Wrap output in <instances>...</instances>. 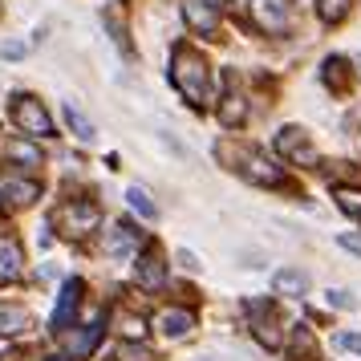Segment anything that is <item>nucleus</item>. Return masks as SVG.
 <instances>
[{"label":"nucleus","mask_w":361,"mask_h":361,"mask_svg":"<svg viewBox=\"0 0 361 361\" xmlns=\"http://www.w3.org/2000/svg\"><path fill=\"white\" fill-rule=\"evenodd\" d=\"M171 82H175V90L195 110L212 106V69H207V61L195 49H187V45L175 49V57H171Z\"/></svg>","instance_id":"nucleus-1"},{"label":"nucleus","mask_w":361,"mask_h":361,"mask_svg":"<svg viewBox=\"0 0 361 361\" xmlns=\"http://www.w3.org/2000/svg\"><path fill=\"white\" fill-rule=\"evenodd\" d=\"M252 25L268 37H284L296 25V4L293 0H247Z\"/></svg>","instance_id":"nucleus-2"},{"label":"nucleus","mask_w":361,"mask_h":361,"mask_svg":"<svg viewBox=\"0 0 361 361\" xmlns=\"http://www.w3.org/2000/svg\"><path fill=\"white\" fill-rule=\"evenodd\" d=\"M98 224H102V212H98V203H90V199H69V203L57 207V228H61V235H69V240L90 235Z\"/></svg>","instance_id":"nucleus-3"},{"label":"nucleus","mask_w":361,"mask_h":361,"mask_svg":"<svg viewBox=\"0 0 361 361\" xmlns=\"http://www.w3.org/2000/svg\"><path fill=\"white\" fill-rule=\"evenodd\" d=\"M8 114H13V122H17V130L33 134V138H49V134H53V118H49V110H45V106H41V102L33 98V94H17Z\"/></svg>","instance_id":"nucleus-4"},{"label":"nucleus","mask_w":361,"mask_h":361,"mask_svg":"<svg viewBox=\"0 0 361 361\" xmlns=\"http://www.w3.org/2000/svg\"><path fill=\"white\" fill-rule=\"evenodd\" d=\"M235 154H240V175L244 179H252V183H260V187H280L284 183V171H280L272 159H264L260 150H247V147H231Z\"/></svg>","instance_id":"nucleus-5"},{"label":"nucleus","mask_w":361,"mask_h":361,"mask_svg":"<svg viewBox=\"0 0 361 361\" xmlns=\"http://www.w3.org/2000/svg\"><path fill=\"white\" fill-rule=\"evenodd\" d=\"M276 150L296 166H312L317 163V147L309 142V134L300 130V126H284V130L276 134Z\"/></svg>","instance_id":"nucleus-6"},{"label":"nucleus","mask_w":361,"mask_h":361,"mask_svg":"<svg viewBox=\"0 0 361 361\" xmlns=\"http://www.w3.org/2000/svg\"><path fill=\"white\" fill-rule=\"evenodd\" d=\"M82 293H85V284L78 276H69L66 288H61V300H57V309H53V321H49L57 337H66L69 333L73 317H78V309H82Z\"/></svg>","instance_id":"nucleus-7"},{"label":"nucleus","mask_w":361,"mask_h":361,"mask_svg":"<svg viewBox=\"0 0 361 361\" xmlns=\"http://www.w3.org/2000/svg\"><path fill=\"white\" fill-rule=\"evenodd\" d=\"M183 20L199 37H212L219 29V4L215 0H183Z\"/></svg>","instance_id":"nucleus-8"},{"label":"nucleus","mask_w":361,"mask_h":361,"mask_svg":"<svg viewBox=\"0 0 361 361\" xmlns=\"http://www.w3.org/2000/svg\"><path fill=\"white\" fill-rule=\"evenodd\" d=\"M134 280H138V288H147V293H154V288L166 284V264H163V252H159V247H147V252L138 256Z\"/></svg>","instance_id":"nucleus-9"},{"label":"nucleus","mask_w":361,"mask_h":361,"mask_svg":"<svg viewBox=\"0 0 361 361\" xmlns=\"http://www.w3.org/2000/svg\"><path fill=\"white\" fill-rule=\"evenodd\" d=\"M247 312H252V329H256L260 345L276 349V345L284 341V333H280V321H276V309H272V305H264V300H256V305H247Z\"/></svg>","instance_id":"nucleus-10"},{"label":"nucleus","mask_w":361,"mask_h":361,"mask_svg":"<svg viewBox=\"0 0 361 361\" xmlns=\"http://www.w3.org/2000/svg\"><path fill=\"white\" fill-rule=\"evenodd\" d=\"M0 154H4V159H8V163H17V166H41V159H45V154H41V147H37V142H29V138H20V134H4V138H0Z\"/></svg>","instance_id":"nucleus-11"},{"label":"nucleus","mask_w":361,"mask_h":361,"mask_svg":"<svg viewBox=\"0 0 361 361\" xmlns=\"http://www.w3.org/2000/svg\"><path fill=\"white\" fill-rule=\"evenodd\" d=\"M138 252V228L134 224H118L110 235H106V256L110 260H130Z\"/></svg>","instance_id":"nucleus-12"},{"label":"nucleus","mask_w":361,"mask_h":361,"mask_svg":"<svg viewBox=\"0 0 361 361\" xmlns=\"http://www.w3.org/2000/svg\"><path fill=\"white\" fill-rule=\"evenodd\" d=\"M20 276H25V252H20L17 240L0 235V284H8V280H20Z\"/></svg>","instance_id":"nucleus-13"},{"label":"nucleus","mask_w":361,"mask_h":361,"mask_svg":"<svg viewBox=\"0 0 361 361\" xmlns=\"http://www.w3.org/2000/svg\"><path fill=\"white\" fill-rule=\"evenodd\" d=\"M0 195L8 199V203H17V207H29V203H37V195H41V183L37 179H4V187H0Z\"/></svg>","instance_id":"nucleus-14"},{"label":"nucleus","mask_w":361,"mask_h":361,"mask_svg":"<svg viewBox=\"0 0 361 361\" xmlns=\"http://www.w3.org/2000/svg\"><path fill=\"white\" fill-rule=\"evenodd\" d=\"M33 329V317L20 305H0V337H20Z\"/></svg>","instance_id":"nucleus-15"},{"label":"nucleus","mask_w":361,"mask_h":361,"mask_svg":"<svg viewBox=\"0 0 361 361\" xmlns=\"http://www.w3.org/2000/svg\"><path fill=\"white\" fill-rule=\"evenodd\" d=\"M154 325L163 329V337L175 341V337H187V333L195 329V317H191L187 309H166V312H159V321H154Z\"/></svg>","instance_id":"nucleus-16"},{"label":"nucleus","mask_w":361,"mask_h":361,"mask_svg":"<svg viewBox=\"0 0 361 361\" xmlns=\"http://www.w3.org/2000/svg\"><path fill=\"white\" fill-rule=\"evenodd\" d=\"M98 341H102V317H94V325H85V333H78V337H69L66 333L69 357H90V353L98 349Z\"/></svg>","instance_id":"nucleus-17"},{"label":"nucleus","mask_w":361,"mask_h":361,"mask_svg":"<svg viewBox=\"0 0 361 361\" xmlns=\"http://www.w3.org/2000/svg\"><path fill=\"white\" fill-rule=\"evenodd\" d=\"M272 288H276V296H305L309 293V276L300 268H284V272H276Z\"/></svg>","instance_id":"nucleus-18"},{"label":"nucleus","mask_w":361,"mask_h":361,"mask_svg":"<svg viewBox=\"0 0 361 361\" xmlns=\"http://www.w3.org/2000/svg\"><path fill=\"white\" fill-rule=\"evenodd\" d=\"M61 118H66V126L73 130V138H82V142H90V138L98 134V130H94V122H90V118H85L73 102H66V106H61Z\"/></svg>","instance_id":"nucleus-19"},{"label":"nucleus","mask_w":361,"mask_h":361,"mask_svg":"<svg viewBox=\"0 0 361 361\" xmlns=\"http://www.w3.org/2000/svg\"><path fill=\"white\" fill-rule=\"evenodd\" d=\"M126 203H130V212H134V215H142V219H154V215H159L154 199H150L142 187H130V191H126Z\"/></svg>","instance_id":"nucleus-20"},{"label":"nucleus","mask_w":361,"mask_h":361,"mask_svg":"<svg viewBox=\"0 0 361 361\" xmlns=\"http://www.w3.org/2000/svg\"><path fill=\"white\" fill-rule=\"evenodd\" d=\"M244 98H240V94H228V98H224V106H219V122H224V126H240V122H244Z\"/></svg>","instance_id":"nucleus-21"},{"label":"nucleus","mask_w":361,"mask_h":361,"mask_svg":"<svg viewBox=\"0 0 361 361\" xmlns=\"http://www.w3.org/2000/svg\"><path fill=\"white\" fill-rule=\"evenodd\" d=\"M349 4L353 0H317V17L325 20V25H337V20H345Z\"/></svg>","instance_id":"nucleus-22"},{"label":"nucleus","mask_w":361,"mask_h":361,"mask_svg":"<svg viewBox=\"0 0 361 361\" xmlns=\"http://www.w3.org/2000/svg\"><path fill=\"white\" fill-rule=\"evenodd\" d=\"M321 82H325L329 90H337V94H341V90H345V57H329L325 69H321Z\"/></svg>","instance_id":"nucleus-23"},{"label":"nucleus","mask_w":361,"mask_h":361,"mask_svg":"<svg viewBox=\"0 0 361 361\" xmlns=\"http://www.w3.org/2000/svg\"><path fill=\"white\" fill-rule=\"evenodd\" d=\"M333 199H337V207L349 215H361V191L357 187H333Z\"/></svg>","instance_id":"nucleus-24"},{"label":"nucleus","mask_w":361,"mask_h":361,"mask_svg":"<svg viewBox=\"0 0 361 361\" xmlns=\"http://www.w3.org/2000/svg\"><path fill=\"white\" fill-rule=\"evenodd\" d=\"M333 349L337 353H361V333H337L333 337Z\"/></svg>","instance_id":"nucleus-25"},{"label":"nucleus","mask_w":361,"mask_h":361,"mask_svg":"<svg viewBox=\"0 0 361 361\" xmlns=\"http://www.w3.org/2000/svg\"><path fill=\"white\" fill-rule=\"evenodd\" d=\"M329 309H353L357 300H353V293H345V288H329Z\"/></svg>","instance_id":"nucleus-26"},{"label":"nucleus","mask_w":361,"mask_h":361,"mask_svg":"<svg viewBox=\"0 0 361 361\" xmlns=\"http://www.w3.org/2000/svg\"><path fill=\"white\" fill-rule=\"evenodd\" d=\"M337 244H341L345 252H353V256H361V231H341V235H337Z\"/></svg>","instance_id":"nucleus-27"},{"label":"nucleus","mask_w":361,"mask_h":361,"mask_svg":"<svg viewBox=\"0 0 361 361\" xmlns=\"http://www.w3.org/2000/svg\"><path fill=\"white\" fill-rule=\"evenodd\" d=\"M118 357H126V361H147V353H142L138 345H118Z\"/></svg>","instance_id":"nucleus-28"},{"label":"nucleus","mask_w":361,"mask_h":361,"mask_svg":"<svg viewBox=\"0 0 361 361\" xmlns=\"http://www.w3.org/2000/svg\"><path fill=\"white\" fill-rule=\"evenodd\" d=\"M122 333H126L130 341H138V337H142L147 329H142V321H138V317H126V329H122Z\"/></svg>","instance_id":"nucleus-29"},{"label":"nucleus","mask_w":361,"mask_h":361,"mask_svg":"<svg viewBox=\"0 0 361 361\" xmlns=\"http://www.w3.org/2000/svg\"><path fill=\"white\" fill-rule=\"evenodd\" d=\"M0 57H25V45H4V49H0Z\"/></svg>","instance_id":"nucleus-30"},{"label":"nucleus","mask_w":361,"mask_h":361,"mask_svg":"<svg viewBox=\"0 0 361 361\" xmlns=\"http://www.w3.org/2000/svg\"><path fill=\"white\" fill-rule=\"evenodd\" d=\"M179 264H183V268H191V272H199V264H195V256H191V252H179Z\"/></svg>","instance_id":"nucleus-31"},{"label":"nucleus","mask_w":361,"mask_h":361,"mask_svg":"<svg viewBox=\"0 0 361 361\" xmlns=\"http://www.w3.org/2000/svg\"><path fill=\"white\" fill-rule=\"evenodd\" d=\"M45 361H66V357H45Z\"/></svg>","instance_id":"nucleus-32"},{"label":"nucleus","mask_w":361,"mask_h":361,"mask_svg":"<svg viewBox=\"0 0 361 361\" xmlns=\"http://www.w3.org/2000/svg\"><path fill=\"white\" fill-rule=\"evenodd\" d=\"M357 69H361V57H357Z\"/></svg>","instance_id":"nucleus-33"}]
</instances>
